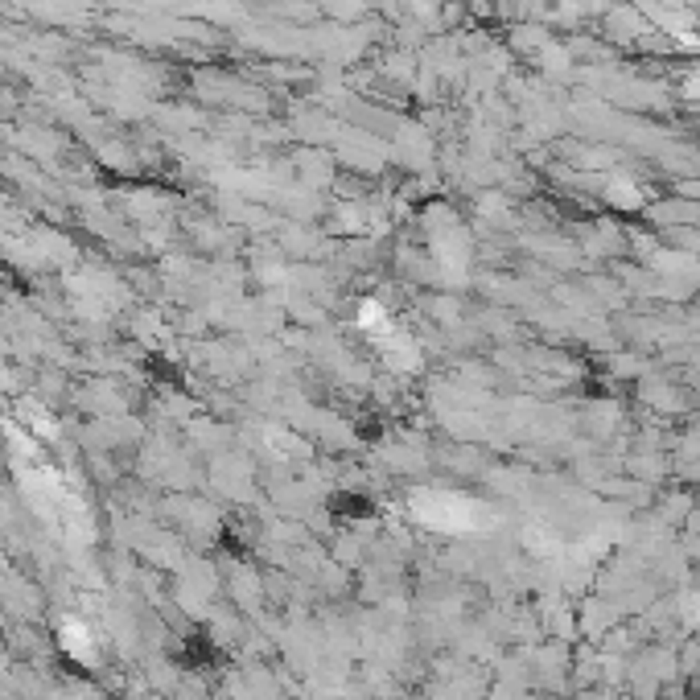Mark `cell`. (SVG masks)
<instances>
[]
</instances>
